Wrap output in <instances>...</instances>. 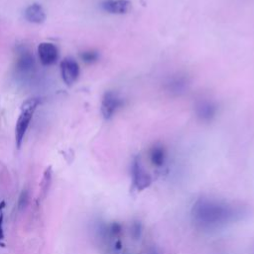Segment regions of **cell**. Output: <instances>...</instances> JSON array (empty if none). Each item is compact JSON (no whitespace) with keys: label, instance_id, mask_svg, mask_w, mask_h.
<instances>
[{"label":"cell","instance_id":"cell-11","mask_svg":"<svg viewBox=\"0 0 254 254\" xmlns=\"http://www.w3.org/2000/svg\"><path fill=\"white\" fill-rule=\"evenodd\" d=\"M150 161L152 165L156 167H162L166 162V151L162 145H154L149 153Z\"/></svg>","mask_w":254,"mask_h":254},{"label":"cell","instance_id":"cell-9","mask_svg":"<svg viewBox=\"0 0 254 254\" xmlns=\"http://www.w3.org/2000/svg\"><path fill=\"white\" fill-rule=\"evenodd\" d=\"M24 16L28 22L34 23V24H41L46 20L45 10L38 3L29 5L24 12Z\"/></svg>","mask_w":254,"mask_h":254},{"label":"cell","instance_id":"cell-14","mask_svg":"<svg viewBox=\"0 0 254 254\" xmlns=\"http://www.w3.org/2000/svg\"><path fill=\"white\" fill-rule=\"evenodd\" d=\"M28 202H29V193L26 190H24L20 193V196H19V199H18V208L20 210L24 209L27 206Z\"/></svg>","mask_w":254,"mask_h":254},{"label":"cell","instance_id":"cell-8","mask_svg":"<svg viewBox=\"0 0 254 254\" xmlns=\"http://www.w3.org/2000/svg\"><path fill=\"white\" fill-rule=\"evenodd\" d=\"M217 107L211 100H201L195 106V113L200 121L208 122L211 121L215 116Z\"/></svg>","mask_w":254,"mask_h":254},{"label":"cell","instance_id":"cell-2","mask_svg":"<svg viewBox=\"0 0 254 254\" xmlns=\"http://www.w3.org/2000/svg\"><path fill=\"white\" fill-rule=\"evenodd\" d=\"M40 103V99L37 97L28 98L25 100L21 106L20 114L18 116L16 127H15V141L16 146L19 149L23 143L24 137L33 118V115Z\"/></svg>","mask_w":254,"mask_h":254},{"label":"cell","instance_id":"cell-15","mask_svg":"<svg viewBox=\"0 0 254 254\" xmlns=\"http://www.w3.org/2000/svg\"><path fill=\"white\" fill-rule=\"evenodd\" d=\"M142 233V225L140 221H135L131 226V234L134 239H139Z\"/></svg>","mask_w":254,"mask_h":254},{"label":"cell","instance_id":"cell-6","mask_svg":"<svg viewBox=\"0 0 254 254\" xmlns=\"http://www.w3.org/2000/svg\"><path fill=\"white\" fill-rule=\"evenodd\" d=\"M35 67V60L33 55L27 49H22L19 51L16 60V70L21 75H27L32 72Z\"/></svg>","mask_w":254,"mask_h":254},{"label":"cell","instance_id":"cell-5","mask_svg":"<svg viewBox=\"0 0 254 254\" xmlns=\"http://www.w3.org/2000/svg\"><path fill=\"white\" fill-rule=\"evenodd\" d=\"M61 74L64 82L70 86L79 76V65L71 58H65L61 63Z\"/></svg>","mask_w":254,"mask_h":254},{"label":"cell","instance_id":"cell-16","mask_svg":"<svg viewBox=\"0 0 254 254\" xmlns=\"http://www.w3.org/2000/svg\"><path fill=\"white\" fill-rule=\"evenodd\" d=\"M149 254H159V253H158V251L156 249H151L149 251Z\"/></svg>","mask_w":254,"mask_h":254},{"label":"cell","instance_id":"cell-12","mask_svg":"<svg viewBox=\"0 0 254 254\" xmlns=\"http://www.w3.org/2000/svg\"><path fill=\"white\" fill-rule=\"evenodd\" d=\"M51 183H52V168L49 167L46 169L43 179H42V182H41V185H40L42 197H45L47 195V192L49 191Z\"/></svg>","mask_w":254,"mask_h":254},{"label":"cell","instance_id":"cell-7","mask_svg":"<svg viewBox=\"0 0 254 254\" xmlns=\"http://www.w3.org/2000/svg\"><path fill=\"white\" fill-rule=\"evenodd\" d=\"M38 54L42 64L44 65H52L54 64L58 58L59 52L57 47L52 43H41L38 47Z\"/></svg>","mask_w":254,"mask_h":254},{"label":"cell","instance_id":"cell-10","mask_svg":"<svg viewBox=\"0 0 254 254\" xmlns=\"http://www.w3.org/2000/svg\"><path fill=\"white\" fill-rule=\"evenodd\" d=\"M102 9L111 14H125L129 11L131 3L128 0H106L102 2Z\"/></svg>","mask_w":254,"mask_h":254},{"label":"cell","instance_id":"cell-3","mask_svg":"<svg viewBox=\"0 0 254 254\" xmlns=\"http://www.w3.org/2000/svg\"><path fill=\"white\" fill-rule=\"evenodd\" d=\"M122 105L123 100L116 92L106 91L101 101V113L105 119H109Z\"/></svg>","mask_w":254,"mask_h":254},{"label":"cell","instance_id":"cell-13","mask_svg":"<svg viewBox=\"0 0 254 254\" xmlns=\"http://www.w3.org/2000/svg\"><path fill=\"white\" fill-rule=\"evenodd\" d=\"M80 58L84 63L91 64L97 61L98 59V53L95 51H85L80 54Z\"/></svg>","mask_w":254,"mask_h":254},{"label":"cell","instance_id":"cell-4","mask_svg":"<svg viewBox=\"0 0 254 254\" xmlns=\"http://www.w3.org/2000/svg\"><path fill=\"white\" fill-rule=\"evenodd\" d=\"M132 180L134 187L139 191L147 189L152 183L150 175L144 170L141 165L140 159L138 158H136L132 164Z\"/></svg>","mask_w":254,"mask_h":254},{"label":"cell","instance_id":"cell-1","mask_svg":"<svg viewBox=\"0 0 254 254\" xmlns=\"http://www.w3.org/2000/svg\"><path fill=\"white\" fill-rule=\"evenodd\" d=\"M233 209L227 203L212 198H199L191 209L193 220L203 227H213L229 221Z\"/></svg>","mask_w":254,"mask_h":254}]
</instances>
